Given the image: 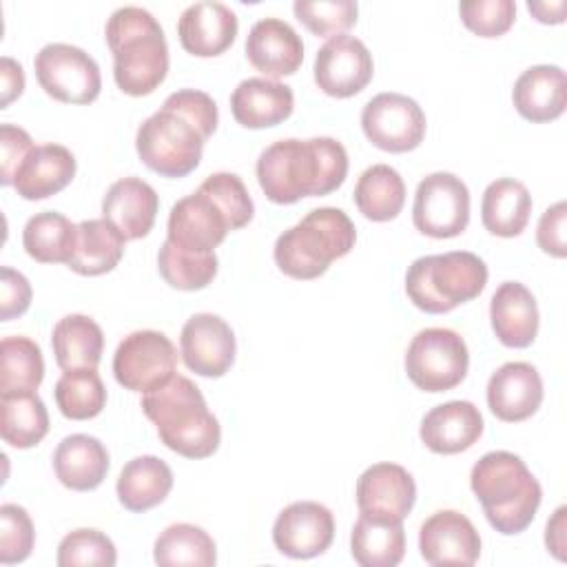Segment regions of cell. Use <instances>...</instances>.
Instances as JSON below:
<instances>
[{"label": "cell", "instance_id": "cell-31", "mask_svg": "<svg viewBox=\"0 0 567 567\" xmlns=\"http://www.w3.org/2000/svg\"><path fill=\"white\" fill-rule=\"evenodd\" d=\"M171 489L173 472L162 458L153 454L135 456L133 461H128L122 467L115 485L120 503L135 514L159 505Z\"/></svg>", "mask_w": 567, "mask_h": 567}, {"label": "cell", "instance_id": "cell-21", "mask_svg": "<svg viewBox=\"0 0 567 567\" xmlns=\"http://www.w3.org/2000/svg\"><path fill=\"white\" fill-rule=\"evenodd\" d=\"M246 58L268 80H277L297 73L303 62V42L288 22L264 18L246 38Z\"/></svg>", "mask_w": 567, "mask_h": 567}, {"label": "cell", "instance_id": "cell-17", "mask_svg": "<svg viewBox=\"0 0 567 567\" xmlns=\"http://www.w3.org/2000/svg\"><path fill=\"white\" fill-rule=\"evenodd\" d=\"M230 230V221L217 202L197 188L173 204L166 239L190 252H213Z\"/></svg>", "mask_w": 567, "mask_h": 567}, {"label": "cell", "instance_id": "cell-30", "mask_svg": "<svg viewBox=\"0 0 567 567\" xmlns=\"http://www.w3.org/2000/svg\"><path fill=\"white\" fill-rule=\"evenodd\" d=\"M532 215V195L527 186L512 177L494 179L481 202V219L487 233L496 237H518Z\"/></svg>", "mask_w": 567, "mask_h": 567}, {"label": "cell", "instance_id": "cell-4", "mask_svg": "<svg viewBox=\"0 0 567 567\" xmlns=\"http://www.w3.org/2000/svg\"><path fill=\"white\" fill-rule=\"evenodd\" d=\"M113 53V78L133 97L153 93L168 73V44L162 24L142 7H120L104 31Z\"/></svg>", "mask_w": 567, "mask_h": 567}, {"label": "cell", "instance_id": "cell-16", "mask_svg": "<svg viewBox=\"0 0 567 567\" xmlns=\"http://www.w3.org/2000/svg\"><path fill=\"white\" fill-rule=\"evenodd\" d=\"M334 538V516L317 501H297L284 507L272 525L275 547L290 558H315Z\"/></svg>", "mask_w": 567, "mask_h": 567}, {"label": "cell", "instance_id": "cell-8", "mask_svg": "<svg viewBox=\"0 0 567 567\" xmlns=\"http://www.w3.org/2000/svg\"><path fill=\"white\" fill-rule=\"evenodd\" d=\"M470 365L463 337L452 328H425L416 332L405 352L408 379L423 392H447L456 388Z\"/></svg>", "mask_w": 567, "mask_h": 567}, {"label": "cell", "instance_id": "cell-43", "mask_svg": "<svg viewBox=\"0 0 567 567\" xmlns=\"http://www.w3.org/2000/svg\"><path fill=\"white\" fill-rule=\"evenodd\" d=\"M199 188L217 202V206L228 217L233 230L244 228L252 219L255 204H252V197L248 195V188L244 186L239 175L226 173V171L213 173L202 182Z\"/></svg>", "mask_w": 567, "mask_h": 567}, {"label": "cell", "instance_id": "cell-23", "mask_svg": "<svg viewBox=\"0 0 567 567\" xmlns=\"http://www.w3.org/2000/svg\"><path fill=\"white\" fill-rule=\"evenodd\" d=\"M159 208L155 188L140 177H122L113 182L102 199V217L111 221L120 235L142 239L151 233Z\"/></svg>", "mask_w": 567, "mask_h": 567}, {"label": "cell", "instance_id": "cell-15", "mask_svg": "<svg viewBox=\"0 0 567 567\" xmlns=\"http://www.w3.org/2000/svg\"><path fill=\"white\" fill-rule=\"evenodd\" d=\"M416 501V483L412 474L396 463H374L357 481L359 514L383 520L403 523Z\"/></svg>", "mask_w": 567, "mask_h": 567}, {"label": "cell", "instance_id": "cell-40", "mask_svg": "<svg viewBox=\"0 0 567 567\" xmlns=\"http://www.w3.org/2000/svg\"><path fill=\"white\" fill-rule=\"evenodd\" d=\"M53 394L58 410L71 421L93 419L106 405V388L95 370H64Z\"/></svg>", "mask_w": 567, "mask_h": 567}, {"label": "cell", "instance_id": "cell-24", "mask_svg": "<svg viewBox=\"0 0 567 567\" xmlns=\"http://www.w3.org/2000/svg\"><path fill=\"white\" fill-rule=\"evenodd\" d=\"M512 102L520 117L534 124L554 122L567 106V78L556 64H536L518 75Z\"/></svg>", "mask_w": 567, "mask_h": 567}, {"label": "cell", "instance_id": "cell-46", "mask_svg": "<svg viewBox=\"0 0 567 567\" xmlns=\"http://www.w3.org/2000/svg\"><path fill=\"white\" fill-rule=\"evenodd\" d=\"M33 148L31 135L13 124L0 126V184L13 186L16 171Z\"/></svg>", "mask_w": 567, "mask_h": 567}, {"label": "cell", "instance_id": "cell-39", "mask_svg": "<svg viewBox=\"0 0 567 567\" xmlns=\"http://www.w3.org/2000/svg\"><path fill=\"white\" fill-rule=\"evenodd\" d=\"M217 255L215 252H190L168 239L157 252V268L162 279L177 290H202L217 275Z\"/></svg>", "mask_w": 567, "mask_h": 567}, {"label": "cell", "instance_id": "cell-36", "mask_svg": "<svg viewBox=\"0 0 567 567\" xmlns=\"http://www.w3.org/2000/svg\"><path fill=\"white\" fill-rule=\"evenodd\" d=\"M78 224L55 210L33 215L22 230L27 255L40 264H69Z\"/></svg>", "mask_w": 567, "mask_h": 567}, {"label": "cell", "instance_id": "cell-10", "mask_svg": "<svg viewBox=\"0 0 567 567\" xmlns=\"http://www.w3.org/2000/svg\"><path fill=\"white\" fill-rule=\"evenodd\" d=\"M412 221L419 233L434 239L461 235L470 221V190L452 173H432L423 177L414 193Z\"/></svg>", "mask_w": 567, "mask_h": 567}, {"label": "cell", "instance_id": "cell-20", "mask_svg": "<svg viewBox=\"0 0 567 567\" xmlns=\"http://www.w3.org/2000/svg\"><path fill=\"white\" fill-rule=\"evenodd\" d=\"M239 22L235 11L215 0H202L186 7L177 22V35L190 55L215 58L235 42Z\"/></svg>", "mask_w": 567, "mask_h": 567}, {"label": "cell", "instance_id": "cell-11", "mask_svg": "<svg viewBox=\"0 0 567 567\" xmlns=\"http://www.w3.org/2000/svg\"><path fill=\"white\" fill-rule=\"evenodd\" d=\"M177 350L159 330L126 334L113 354L115 381L131 392H148L175 374Z\"/></svg>", "mask_w": 567, "mask_h": 567}, {"label": "cell", "instance_id": "cell-48", "mask_svg": "<svg viewBox=\"0 0 567 567\" xmlns=\"http://www.w3.org/2000/svg\"><path fill=\"white\" fill-rule=\"evenodd\" d=\"M565 221H567V206H565V202H556L540 215L538 228H536L538 248L558 259H563L567 255Z\"/></svg>", "mask_w": 567, "mask_h": 567}, {"label": "cell", "instance_id": "cell-28", "mask_svg": "<svg viewBox=\"0 0 567 567\" xmlns=\"http://www.w3.org/2000/svg\"><path fill=\"white\" fill-rule=\"evenodd\" d=\"M53 470L64 487L73 492H91L106 478L109 452L95 436L71 434L58 443L53 452Z\"/></svg>", "mask_w": 567, "mask_h": 567}, {"label": "cell", "instance_id": "cell-44", "mask_svg": "<svg viewBox=\"0 0 567 567\" xmlns=\"http://www.w3.org/2000/svg\"><path fill=\"white\" fill-rule=\"evenodd\" d=\"M35 543V529L24 507L4 503L0 507V563L13 565L29 558Z\"/></svg>", "mask_w": 567, "mask_h": 567}, {"label": "cell", "instance_id": "cell-49", "mask_svg": "<svg viewBox=\"0 0 567 567\" xmlns=\"http://www.w3.org/2000/svg\"><path fill=\"white\" fill-rule=\"evenodd\" d=\"M0 82H2L0 109H7L24 91V71H22L20 62H16L9 55H2V60H0Z\"/></svg>", "mask_w": 567, "mask_h": 567}, {"label": "cell", "instance_id": "cell-34", "mask_svg": "<svg viewBox=\"0 0 567 567\" xmlns=\"http://www.w3.org/2000/svg\"><path fill=\"white\" fill-rule=\"evenodd\" d=\"M352 199L365 219L390 221L405 204L403 177L388 164H374L359 175Z\"/></svg>", "mask_w": 567, "mask_h": 567}, {"label": "cell", "instance_id": "cell-51", "mask_svg": "<svg viewBox=\"0 0 567 567\" xmlns=\"http://www.w3.org/2000/svg\"><path fill=\"white\" fill-rule=\"evenodd\" d=\"M527 9L536 16L538 22L543 24H560L565 20V2H529Z\"/></svg>", "mask_w": 567, "mask_h": 567}, {"label": "cell", "instance_id": "cell-14", "mask_svg": "<svg viewBox=\"0 0 567 567\" xmlns=\"http://www.w3.org/2000/svg\"><path fill=\"white\" fill-rule=\"evenodd\" d=\"M179 350L188 370L199 377L217 379L235 363V332L221 317L197 312L182 328Z\"/></svg>", "mask_w": 567, "mask_h": 567}, {"label": "cell", "instance_id": "cell-41", "mask_svg": "<svg viewBox=\"0 0 567 567\" xmlns=\"http://www.w3.org/2000/svg\"><path fill=\"white\" fill-rule=\"evenodd\" d=\"M292 11L312 35L334 38L343 35L357 22L359 7L354 0H297Z\"/></svg>", "mask_w": 567, "mask_h": 567}, {"label": "cell", "instance_id": "cell-29", "mask_svg": "<svg viewBox=\"0 0 567 567\" xmlns=\"http://www.w3.org/2000/svg\"><path fill=\"white\" fill-rule=\"evenodd\" d=\"M124 237L120 230L102 219H84L78 224L75 244L69 259V268L84 277H97L111 272L124 255Z\"/></svg>", "mask_w": 567, "mask_h": 567}, {"label": "cell", "instance_id": "cell-33", "mask_svg": "<svg viewBox=\"0 0 567 567\" xmlns=\"http://www.w3.org/2000/svg\"><path fill=\"white\" fill-rule=\"evenodd\" d=\"M352 558L361 567H394L405 556L403 523H383L359 514L350 534Z\"/></svg>", "mask_w": 567, "mask_h": 567}, {"label": "cell", "instance_id": "cell-22", "mask_svg": "<svg viewBox=\"0 0 567 567\" xmlns=\"http://www.w3.org/2000/svg\"><path fill=\"white\" fill-rule=\"evenodd\" d=\"M483 425V414L472 401H447L423 416L419 436L434 454H458L481 439Z\"/></svg>", "mask_w": 567, "mask_h": 567}, {"label": "cell", "instance_id": "cell-13", "mask_svg": "<svg viewBox=\"0 0 567 567\" xmlns=\"http://www.w3.org/2000/svg\"><path fill=\"white\" fill-rule=\"evenodd\" d=\"M374 62L368 47L354 35L330 38L315 58V82L330 97H352L372 80Z\"/></svg>", "mask_w": 567, "mask_h": 567}, {"label": "cell", "instance_id": "cell-26", "mask_svg": "<svg viewBox=\"0 0 567 567\" xmlns=\"http://www.w3.org/2000/svg\"><path fill=\"white\" fill-rule=\"evenodd\" d=\"M75 157L62 144H40L29 151L13 177V188L22 199H47L71 184Z\"/></svg>", "mask_w": 567, "mask_h": 567}, {"label": "cell", "instance_id": "cell-5", "mask_svg": "<svg viewBox=\"0 0 567 567\" xmlns=\"http://www.w3.org/2000/svg\"><path fill=\"white\" fill-rule=\"evenodd\" d=\"M470 487L478 498L487 523L505 536L525 532L543 498L540 483L525 461L505 450L487 452L474 463Z\"/></svg>", "mask_w": 567, "mask_h": 567}, {"label": "cell", "instance_id": "cell-38", "mask_svg": "<svg viewBox=\"0 0 567 567\" xmlns=\"http://www.w3.org/2000/svg\"><path fill=\"white\" fill-rule=\"evenodd\" d=\"M44 379L42 350L29 337H4L0 343V394L35 392Z\"/></svg>", "mask_w": 567, "mask_h": 567}, {"label": "cell", "instance_id": "cell-18", "mask_svg": "<svg viewBox=\"0 0 567 567\" xmlns=\"http://www.w3.org/2000/svg\"><path fill=\"white\" fill-rule=\"evenodd\" d=\"M419 549L423 560L432 567H470L481 556V536L465 514L456 509H441L421 525Z\"/></svg>", "mask_w": 567, "mask_h": 567}, {"label": "cell", "instance_id": "cell-35", "mask_svg": "<svg viewBox=\"0 0 567 567\" xmlns=\"http://www.w3.org/2000/svg\"><path fill=\"white\" fill-rule=\"evenodd\" d=\"M0 434L11 447L29 450L49 432V412L35 392L0 394Z\"/></svg>", "mask_w": 567, "mask_h": 567}, {"label": "cell", "instance_id": "cell-6", "mask_svg": "<svg viewBox=\"0 0 567 567\" xmlns=\"http://www.w3.org/2000/svg\"><path fill=\"white\" fill-rule=\"evenodd\" d=\"M357 241L352 219L334 206L310 210L275 241V264L292 279H317L334 259L346 257Z\"/></svg>", "mask_w": 567, "mask_h": 567}, {"label": "cell", "instance_id": "cell-42", "mask_svg": "<svg viewBox=\"0 0 567 567\" xmlns=\"http://www.w3.org/2000/svg\"><path fill=\"white\" fill-rule=\"evenodd\" d=\"M55 563L60 567H78V565L113 567L117 563V551L113 540L100 529L80 527L69 532L60 540Z\"/></svg>", "mask_w": 567, "mask_h": 567}, {"label": "cell", "instance_id": "cell-9", "mask_svg": "<svg viewBox=\"0 0 567 567\" xmlns=\"http://www.w3.org/2000/svg\"><path fill=\"white\" fill-rule=\"evenodd\" d=\"M33 66L44 93L58 102L91 104L100 95V66L80 47L51 42L38 51Z\"/></svg>", "mask_w": 567, "mask_h": 567}, {"label": "cell", "instance_id": "cell-27", "mask_svg": "<svg viewBox=\"0 0 567 567\" xmlns=\"http://www.w3.org/2000/svg\"><path fill=\"white\" fill-rule=\"evenodd\" d=\"M489 319L496 339L507 348H527L538 334V306L527 286L505 281L489 301Z\"/></svg>", "mask_w": 567, "mask_h": 567}, {"label": "cell", "instance_id": "cell-45", "mask_svg": "<svg viewBox=\"0 0 567 567\" xmlns=\"http://www.w3.org/2000/svg\"><path fill=\"white\" fill-rule=\"evenodd\" d=\"M458 13L472 33L481 38H498L514 24L516 4L512 0H472L461 2Z\"/></svg>", "mask_w": 567, "mask_h": 567}, {"label": "cell", "instance_id": "cell-50", "mask_svg": "<svg viewBox=\"0 0 567 567\" xmlns=\"http://www.w3.org/2000/svg\"><path fill=\"white\" fill-rule=\"evenodd\" d=\"M565 514L567 507L560 505L545 527V545L558 560H565Z\"/></svg>", "mask_w": 567, "mask_h": 567}, {"label": "cell", "instance_id": "cell-19", "mask_svg": "<svg viewBox=\"0 0 567 567\" xmlns=\"http://www.w3.org/2000/svg\"><path fill=\"white\" fill-rule=\"evenodd\" d=\"M543 403V379L532 363H503L487 381V405L505 423H518L536 414Z\"/></svg>", "mask_w": 567, "mask_h": 567}, {"label": "cell", "instance_id": "cell-32", "mask_svg": "<svg viewBox=\"0 0 567 567\" xmlns=\"http://www.w3.org/2000/svg\"><path fill=\"white\" fill-rule=\"evenodd\" d=\"M51 346L62 370H95L102 361V328L86 315H66L53 326Z\"/></svg>", "mask_w": 567, "mask_h": 567}, {"label": "cell", "instance_id": "cell-1", "mask_svg": "<svg viewBox=\"0 0 567 567\" xmlns=\"http://www.w3.org/2000/svg\"><path fill=\"white\" fill-rule=\"evenodd\" d=\"M219 122L215 100L195 89L171 93L135 135L140 159L162 177H186L199 166L204 142Z\"/></svg>", "mask_w": 567, "mask_h": 567}, {"label": "cell", "instance_id": "cell-47", "mask_svg": "<svg viewBox=\"0 0 567 567\" xmlns=\"http://www.w3.org/2000/svg\"><path fill=\"white\" fill-rule=\"evenodd\" d=\"M31 295H33L31 284L22 272L9 266L0 268V319L2 321L22 317L31 306Z\"/></svg>", "mask_w": 567, "mask_h": 567}, {"label": "cell", "instance_id": "cell-3", "mask_svg": "<svg viewBox=\"0 0 567 567\" xmlns=\"http://www.w3.org/2000/svg\"><path fill=\"white\" fill-rule=\"evenodd\" d=\"M142 410L155 423L159 441L186 458H208L217 452L221 427L199 388L182 374L144 392Z\"/></svg>", "mask_w": 567, "mask_h": 567}, {"label": "cell", "instance_id": "cell-2", "mask_svg": "<svg viewBox=\"0 0 567 567\" xmlns=\"http://www.w3.org/2000/svg\"><path fill=\"white\" fill-rule=\"evenodd\" d=\"M255 171L272 204H295L337 190L348 175V153L334 137H290L266 146Z\"/></svg>", "mask_w": 567, "mask_h": 567}, {"label": "cell", "instance_id": "cell-37", "mask_svg": "<svg viewBox=\"0 0 567 567\" xmlns=\"http://www.w3.org/2000/svg\"><path fill=\"white\" fill-rule=\"evenodd\" d=\"M153 558L164 567H210L217 563V549L206 529L190 523H175L155 538Z\"/></svg>", "mask_w": 567, "mask_h": 567}, {"label": "cell", "instance_id": "cell-12", "mask_svg": "<svg viewBox=\"0 0 567 567\" xmlns=\"http://www.w3.org/2000/svg\"><path fill=\"white\" fill-rule=\"evenodd\" d=\"M361 128L377 148L408 153L425 137V113L408 95L379 93L363 106Z\"/></svg>", "mask_w": 567, "mask_h": 567}, {"label": "cell", "instance_id": "cell-7", "mask_svg": "<svg viewBox=\"0 0 567 567\" xmlns=\"http://www.w3.org/2000/svg\"><path fill=\"white\" fill-rule=\"evenodd\" d=\"M485 284V261L467 250L419 257L405 275V292L410 301L430 315H443L472 301L483 292Z\"/></svg>", "mask_w": 567, "mask_h": 567}, {"label": "cell", "instance_id": "cell-25", "mask_svg": "<svg viewBox=\"0 0 567 567\" xmlns=\"http://www.w3.org/2000/svg\"><path fill=\"white\" fill-rule=\"evenodd\" d=\"M295 95L288 84L268 78H248L230 95V111L246 128H270L290 117Z\"/></svg>", "mask_w": 567, "mask_h": 567}]
</instances>
